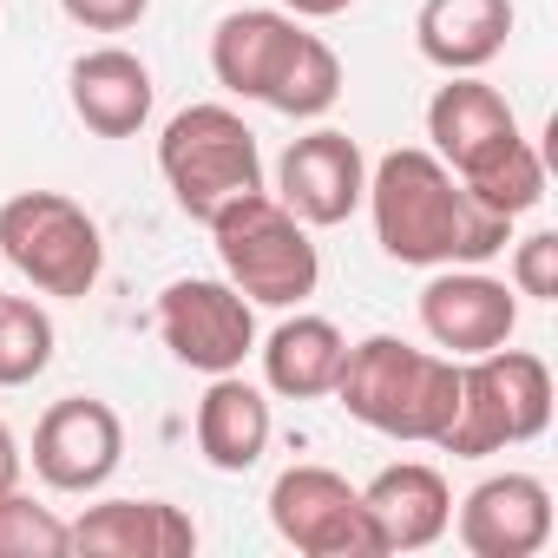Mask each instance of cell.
<instances>
[{
    "label": "cell",
    "instance_id": "6da1fadb",
    "mask_svg": "<svg viewBox=\"0 0 558 558\" xmlns=\"http://www.w3.org/2000/svg\"><path fill=\"white\" fill-rule=\"evenodd\" d=\"M368 217L375 243L408 269H460L493 263L512 243V217L486 210L427 145H401L368 165Z\"/></svg>",
    "mask_w": 558,
    "mask_h": 558
},
{
    "label": "cell",
    "instance_id": "7a4b0ae2",
    "mask_svg": "<svg viewBox=\"0 0 558 558\" xmlns=\"http://www.w3.org/2000/svg\"><path fill=\"white\" fill-rule=\"evenodd\" d=\"M336 401L349 408V421L388 440L434 447L460 408V362L440 349H414L401 336H368V342H349Z\"/></svg>",
    "mask_w": 558,
    "mask_h": 558
},
{
    "label": "cell",
    "instance_id": "3957f363",
    "mask_svg": "<svg viewBox=\"0 0 558 558\" xmlns=\"http://www.w3.org/2000/svg\"><path fill=\"white\" fill-rule=\"evenodd\" d=\"M217 263H223V283L243 290L256 310H303L323 283V256L310 243V223L290 217L269 191H250L236 204H223L210 223Z\"/></svg>",
    "mask_w": 558,
    "mask_h": 558
},
{
    "label": "cell",
    "instance_id": "277c9868",
    "mask_svg": "<svg viewBox=\"0 0 558 558\" xmlns=\"http://www.w3.org/2000/svg\"><path fill=\"white\" fill-rule=\"evenodd\" d=\"M551 401L558 395H551L545 355L499 342V349L460 362V408H453V421L434 447L453 453V460H486V453L525 447L551 427Z\"/></svg>",
    "mask_w": 558,
    "mask_h": 558
},
{
    "label": "cell",
    "instance_id": "5b68a950",
    "mask_svg": "<svg viewBox=\"0 0 558 558\" xmlns=\"http://www.w3.org/2000/svg\"><path fill=\"white\" fill-rule=\"evenodd\" d=\"M158 178L171 184V197H178V210L191 223H210L223 204H236L250 191H269L256 132L230 106H184V112H171L165 132H158Z\"/></svg>",
    "mask_w": 558,
    "mask_h": 558
},
{
    "label": "cell",
    "instance_id": "8992f818",
    "mask_svg": "<svg viewBox=\"0 0 558 558\" xmlns=\"http://www.w3.org/2000/svg\"><path fill=\"white\" fill-rule=\"evenodd\" d=\"M0 256H8L40 296L80 303L99 290L106 269V236L86 204L66 191H14L0 204Z\"/></svg>",
    "mask_w": 558,
    "mask_h": 558
},
{
    "label": "cell",
    "instance_id": "52a82bcc",
    "mask_svg": "<svg viewBox=\"0 0 558 558\" xmlns=\"http://www.w3.org/2000/svg\"><path fill=\"white\" fill-rule=\"evenodd\" d=\"M269 525L303 558H381L375 525L362 506V486H349L336 466H283L269 486Z\"/></svg>",
    "mask_w": 558,
    "mask_h": 558
},
{
    "label": "cell",
    "instance_id": "ba28073f",
    "mask_svg": "<svg viewBox=\"0 0 558 558\" xmlns=\"http://www.w3.org/2000/svg\"><path fill=\"white\" fill-rule=\"evenodd\" d=\"M165 349L197 375H236L256 355V303L230 290L223 276H178L158 296Z\"/></svg>",
    "mask_w": 558,
    "mask_h": 558
},
{
    "label": "cell",
    "instance_id": "9c48e42d",
    "mask_svg": "<svg viewBox=\"0 0 558 558\" xmlns=\"http://www.w3.org/2000/svg\"><path fill=\"white\" fill-rule=\"evenodd\" d=\"M276 204L290 217H303L310 230H329V223H349L368 197V158L349 132L336 125H316L303 138H290V151L276 158Z\"/></svg>",
    "mask_w": 558,
    "mask_h": 558
},
{
    "label": "cell",
    "instance_id": "30bf717a",
    "mask_svg": "<svg viewBox=\"0 0 558 558\" xmlns=\"http://www.w3.org/2000/svg\"><path fill=\"white\" fill-rule=\"evenodd\" d=\"M421 329L453 362L486 355V349L512 342V329H519V290L506 283V276H486V263L434 269L427 290H421Z\"/></svg>",
    "mask_w": 558,
    "mask_h": 558
},
{
    "label": "cell",
    "instance_id": "8fae6325",
    "mask_svg": "<svg viewBox=\"0 0 558 558\" xmlns=\"http://www.w3.org/2000/svg\"><path fill=\"white\" fill-rule=\"evenodd\" d=\"M125 460V421L99 395H66L34 427V473L53 493H99Z\"/></svg>",
    "mask_w": 558,
    "mask_h": 558
},
{
    "label": "cell",
    "instance_id": "7c38bea8",
    "mask_svg": "<svg viewBox=\"0 0 558 558\" xmlns=\"http://www.w3.org/2000/svg\"><path fill=\"white\" fill-rule=\"evenodd\" d=\"M447 525L473 558H532L551 545V486L538 473H493L460 499Z\"/></svg>",
    "mask_w": 558,
    "mask_h": 558
},
{
    "label": "cell",
    "instance_id": "4fadbf2b",
    "mask_svg": "<svg viewBox=\"0 0 558 558\" xmlns=\"http://www.w3.org/2000/svg\"><path fill=\"white\" fill-rule=\"evenodd\" d=\"M362 506H368V525H375V551L401 558V551H427V545L447 538L453 486L427 460H395L362 486Z\"/></svg>",
    "mask_w": 558,
    "mask_h": 558
},
{
    "label": "cell",
    "instance_id": "5bb4252c",
    "mask_svg": "<svg viewBox=\"0 0 558 558\" xmlns=\"http://www.w3.org/2000/svg\"><path fill=\"white\" fill-rule=\"evenodd\" d=\"M73 551H86V558H191L197 525L171 499H99L73 519Z\"/></svg>",
    "mask_w": 558,
    "mask_h": 558
},
{
    "label": "cell",
    "instance_id": "9a60e30c",
    "mask_svg": "<svg viewBox=\"0 0 558 558\" xmlns=\"http://www.w3.org/2000/svg\"><path fill=\"white\" fill-rule=\"evenodd\" d=\"M296 40H303L296 14H283V8H236L210 34V73H217V86L230 99H256L263 106L269 86H276V73L290 66Z\"/></svg>",
    "mask_w": 558,
    "mask_h": 558
},
{
    "label": "cell",
    "instance_id": "2e32d148",
    "mask_svg": "<svg viewBox=\"0 0 558 558\" xmlns=\"http://www.w3.org/2000/svg\"><path fill=\"white\" fill-rule=\"evenodd\" d=\"M66 99H73V119L99 138H138L145 119H151V66L125 47H93L73 60L66 73Z\"/></svg>",
    "mask_w": 558,
    "mask_h": 558
},
{
    "label": "cell",
    "instance_id": "e0dca14e",
    "mask_svg": "<svg viewBox=\"0 0 558 558\" xmlns=\"http://www.w3.org/2000/svg\"><path fill=\"white\" fill-rule=\"evenodd\" d=\"M519 132L512 106L499 86H486L480 73H447V86L427 99V151L460 178L466 165H480L493 145H506Z\"/></svg>",
    "mask_w": 558,
    "mask_h": 558
},
{
    "label": "cell",
    "instance_id": "ac0fdd59",
    "mask_svg": "<svg viewBox=\"0 0 558 558\" xmlns=\"http://www.w3.org/2000/svg\"><path fill=\"white\" fill-rule=\"evenodd\" d=\"M512 40V0H421L414 47L440 73H480Z\"/></svg>",
    "mask_w": 558,
    "mask_h": 558
},
{
    "label": "cell",
    "instance_id": "d6986e66",
    "mask_svg": "<svg viewBox=\"0 0 558 558\" xmlns=\"http://www.w3.org/2000/svg\"><path fill=\"white\" fill-rule=\"evenodd\" d=\"M263 388L283 395V401H323L336 395V375H342V355H349V336L329 323V316H283L263 342Z\"/></svg>",
    "mask_w": 558,
    "mask_h": 558
},
{
    "label": "cell",
    "instance_id": "ffe728a7",
    "mask_svg": "<svg viewBox=\"0 0 558 558\" xmlns=\"http://www.w3.org/2000/svg\"><path fill=\"white\" fill-rule=\"evenodd\" d=\"M269 395L250 388L243 375H210L204 401H197V453L217 466V473H250L263 453H269Z\"/></svg>",
    "mask_w": 558,
    "mask_h": 558
},
{
    "label": "cell",
    "instance_id": "44dd1931",
    "mask_svg": "<svg viewBox=\"0 0 558 558\" xmlns=\"http://www.w3.org/2000/svg\"><path fill=\"white\" fill-rule=\"evenodd\" d=\"M460 184L486 204V210H499V217H525V210H538L545 204V158H538V145L525 138V132H512L506 145H493L480 165H466L460 171Z\"/></svg>",
    "mask_w": 558,
    "mask_h": 558
},
{
    "label": "cell",
    "instance_id": "7402d4cb",
    "mask_svg": "<svg viewBox=\"0 0 558 558\" xmlns=\"http://www.w3.org/2000/svg\"><path fill=\"white\" fill-rule=\"evenodd\" d=\"M336 99H342V60H336V47L323 34L303 27L290 66L276 73V86H269L263 106L283 112V119H323V112H336Z\"/></svg>",
    "mask_w": 558,
    "mask_h": 558
},
{
    "label": "cell",
    "instance_id": "603a6c76",
    "mask_svg": "<svg viewBox=\"0 0 558 558\" xmlns=\"http://www.w3.org/2000/svg\"><path fill=\"white\" fill-rule=\"evenodd\" d=\"M53 316L34 296L0 290V388H27L53 368Z\"/></svg>",
    "mask_w": 558,
    "mask_h": 558
},
{
    "label": "cell",
    "instance_id": "cb8c5ba5",
    "mask_svg": "<svg viewBox=\"0 0 558 558\" xmlns=\"http://www.w3.org/2000/svg\"><path fill=\"white\" fill-rule=\"evenodd\" d=\"M73 551V525L40 506L34 493H0V558H66Z\"/></svg>",
    "mask_w": 558,
    "mask_h": 558
},
{
    "label": "cell",
    "instance_id": "d4e9b609",
    "mask_svg": "<svg viewBox=\"0 0 558 558\" xmlns=\"http://www.w3.org/2000/svg\"><path fill=\"white\" fill-rule=\"evenodd\" d=\"M506 283L532 303H558V230H532L512 243V269Z\"/></svg>",
    "mask_w": 558,
    "mask_h": 558
},
{
    "label": "cell",
    "instance_id": "484cf974",
    "mask_svg": "<svg viewBox=\"0 0 558 558\" xmlns=\"http://www.w3.org/2000/svg\"><path fill=\"white\" fill-rule=\"evenodd\" d=\"M60 14L86 34H125L151 14V0H60Z\"/></svg>",
    "mask_w": 558,
    "mask_h": 558
},
{
    "label": "cell",
    "instance_id": "4316f807",
    "mask_svg": "<svg viewBox=\"0 0 558 558\" xmlns=\"http://www.w3.org/2000/svg\"><path fill=\"white\" fill-rule=\"evenodd\" d=\"M14 486H21V440L0 421V493H14Z\"/></svg>",
    "mask_w": 558,
    "mask_h": 558
},
{
    "label": "cell",
    "instance_id": "83f0119b",
    "mask_svg": "<svg viewBox=\"0 0 558 558\" xmlns=\"http://www.w3.org/2000/svg\"><path fill=\"white\" fill-rule=\"evenodd\" d=\"M349 8H355V0H283V14H296V21H336Z\"/></svg>",
    "mask_w": 558,
    "mask_h": 558
}]
</instances>
